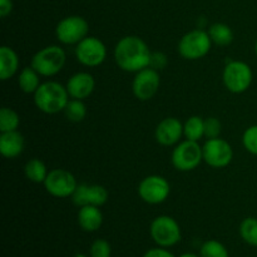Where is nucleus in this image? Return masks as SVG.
I'll use <instances>...</instances> for the list:
<instances>
[{
    "label": "nucleus",
    "mask_w": 257,
    "mask_h": 257,
    "mask_svg": "<svg viewBox=\"0 0 257 257\" xmlns=\"http://www.w3.org/2000/svg\"><path fill=\"white\" fill-rule=\"evenodd\" d=\"M151 53L147 43L136 35H127L117 43L114 59L118 67L124 72L138 73L151 65Z\"/></svg>",
    "instance_id": "1"
},
{
    "label": "nucleus",
    "mask_w": 257,
    "mask_h": 257,
    "mask_svg": "<svg viewBox=\"0 0 257 257\" xmlns=\"http://www.w3.org/2000/svg\"><path fill=\"white\" fill-rule=\"evenodd\" d=\"M69 102L67 87L58 82H44L34 93V103L38 109L47 114H55L65 109Z\"/></svg>",
    "instance_id": "2"
},
{
    "label": "nucleus",
    "mask_w": 257,
    "mask_h": 257,
    "mask_svg": "<svg viewBox=\"0 0 257 257\" xmlns=\"http://www.w3.org/2000/svg\"><path fill=\"white\" fill-rule=\"evenodd\" d=\"M67 55L59 45H48L34 54L32 58V67L42 77H53L63 69Z\"/></svg>",
    "instance_id": "3"
},
{
    "label": "nucleus",
    "mask_w": 257,
    "mask_h": 257,
    "mask_svg": "<svg viewBox=\"0 0 257 257\" xmlns=\"http://www.w3.org/2000/svg\"><path fill=\"white\" fill-rule=\"evenodd\" d=\"M211 44L212 40L208 32L201 29L191 30L181 38L178 43V53L187 60H197L208 54Z\"/></svg>",
    "instance_id": "4"
},
{
    "label": "nucleus",
    "mask_w": 257,
    "mask_h": 257,
    "mask_svg": "<svg viewBox=\"0 0 257 257\" xmlns=\"http://www.w3.org/2000/svg\"><path fill=\"white\" fill-rule=\"evenodd\" d=\"M252 78L253 75L250 65L241 60H232L227 63L222 73L225 87L236 94L246 92L252 83Z\"/></svg>",
    "instance_id": "5"
},
{
    "label": "nucleus",
    "mask_w": 257,
    "mask_h": 257,
    "mask_svg": "<svg viewBox=\"0 0 257 257\" xmlns=\"http://www.w3.org/2000/svg\"><path fill=\"white\" fill-rule=\"evenodd\" d=\"M171 161H172L173 167L177 171L190 172L197 168L203 161L202 147L200 143L195 141H183L180 145L176 146Z\"/></svg>",
    "instance_id": "6"
},
{
    "label": "nucleus",
    "mask_w": 257,
    "mask_h": 257,
    "mask_svg": "<svg viewBox=\"0 0 257 257\" xmlns=\"http://www.w3.org/2000/svg\"><path fill=\"white\" fill-rule=\"evenodd\" d=\"M89 24L80 15H69L60 20L55 27V35L60 43L67 45L78 44L88 37Z\"/></svg>",
    "instance_id": "7"
},
{
    "label": "nucleus",
    "mask_w": 257,
    "mask_h": 257,
    "mask_svg": "<svg viewBox=\"0 0 257 257\" xmlns=\"http://www.w3.org/2000/svg\"><path fill=\"white\" fill-rule=\"evenodd\" d=\"M151 237L160 247H171L181 240V227L171 216H158L150 227Z\"/></svg>",
    "instance_id": "8"
},
{
    "label": "nucleus",
    "mask_w": 257,
    "mask_h": 257,
    "mask_svg": "<svg viewBox=\"0 0 257 257\" xmlns=\"http://www.w3.org/2000/svg\"><path fill=\"white\" fill-rule=\"evenodd\" d=\"M171 193V185L165 177L151 175L143 178L138 186V195L150 205H160L165 202Z\"/></svg>",
    "instance_id": "9"
},
{
    "label": "nucleus",
    "mask_w": 257,
    "mask_h": 257,
    "mask_svg": "<svg viewBox=\"0 0 257 257\" xmlns=\"http://www.w3.org/2000/svg\"><path fill=\"white\" fill-rule=\"evenodd\" d=\"M78 183L73 173L63 168H55L48 173L44 187L49 195L57 198L72 197Z\"/></svg>",
    "instance_id": "10"
},
{
    "label": "nucleus",
    "mask_w": 257,
    "mask_h": 257,
    "mask_svg": "<svg viewBox=\"0 0 257 257\" xmlns=\"http://www.w3.org/2000/svg\"><path fill=\"white\" fill-rule=\"evenodd\" d=\"M203 161L213 168L227 167L233 158V150L227 141L222 138H212L202 146Z\"/></svg>",
    "instance_id": "11"
},
{
    "label": "nucleus",
    "mask_w": 257,
    "mask_h": 257,
    "mask_svg": "<svg viewBox=\"0 0 257 257\" xmlns=\"http://www.w3.org/2000/svg\"><path fill=\"white\" fill-rule=\"evenodd\" d=\"M75 57L78 62L85 67H98L107 58V48L98 38L87 37L77 44Z\"/></svg>",
    "instance_id": "12"
},
{
    "label": "nucleus",
    "mask_w": 257,
    "mask_h": 257,
    "mask_svg": "<svg viewBox=\"0 0 257 257\" xmlns=\"http://www.w3.org/2000/svg\"><path fill=\"white\" fill-rule=\"evenodd\" d=\"M161 85V77L158 72L153 68L148 67L136 73V77L132 83L133 94L137 99L146 102L152 99L158 92Z\"/></svg>",
    "instance_id": "13"
},
{
    "label": "nucleus",
    "mask_w": 257,
    "mask_h": 257,
    "mask_svg": "<svg viewBox=\"0 0 257 257\" xmlns=\"http://www.w3.org/2000/svg\"><path fill=\"white\" fill-rule=\"evenodd\" d=\"M107 188L100 185H87L82 183L78 185L74 193L72 195V200L75 206L83 207V206H100L104 205L108 201Z\"/></svg>",
    "instance_id": "14"
},
{
    "label": "nucleus",
    "mask_w": 257,
    "mask_h": 257,
    "mask_svg": "<svg viewBox=\"0 0 257 257\" xmlns=\"http://www.w3.org/2000/svg\"><path fill=\"white\" fill-rule=\"evenodd\" d=\"M155 136L160 145L166 147L176 145L183 136V123L175 117L165 118L158 123Z\"/></svg>",
    "instance_id": "15"
},
{
    "label": "nucleus",
    "mask_w": 257,
    "mask_h": 257,
    "mask_svg": "<svg viewBox=\"0 0 257 257\" xmlns=\"http://www.w3.org/2000/svg\"><path fill=\"white\" fill-rule=\"evenodd\" d=\"M67 90L73 99H85L93 93L95 88V80L90 73L79 72L68 79Z\"/></svg>",
    "instance_id": "16"
},
{
    "label": "nucleus",
    "mask_w": 257,
    "mask_h": 257,
    "mask_svg": "<svg viewBox=\"0 0 257 257\" xmlns=\"http://www.w3.org/2000/svg\"><path fill=\"white\" fill-rule=\"evenodd\" d=\"M24 137L18 131L3 132L0 135V152L5 158L13 160V158L19 157L24 151Z\"/></svg>",
    "instance_id": "17"
},
{
    "label": "nucleus",
    "mask_w": 257,
    "mask_h": 257,
    "mask_svg": "<svg viewBox=\"0 0 257 257\" xmlns=\"http://www.w3.org/2000/svg\"><path fill=\"white\" fill-rule=\"evenodd\" d=\"M78 223L87 232L99 230L103 223V213L98 206H83L78 211Z\"/></svg>",
    "instance_id": "18"
},
{
    "label": "nucleus",
    "mask_w": 257,
    "mask_h": 257,
    "mask_svg": "<svg viewBox=\"0 0 257 257\" xmlns=\"http://www.w3.org/2000/svg\"><path fill=\"white\" fill-rule=\"evenodd\" d=\"M19 68V58L13 48H0V78L2 80H8L15 75Z\"/></svg>",
    "instance_id": "19"
},
{
    "label": "nucleus",
    "mask_w": 257,
    "mask_h": 257,
    "mask_svg": "<svg viewBox=\"0 0 257 257\" xmlns=\"http://www.w3.org/2000/svg\"><path fill=\"white\" fill-rule=\"evenodd\" d=\"M18 84H19V88L24 93L34 94L38 88L40 87V84H42L40 83V74L32 65L30 67H25L20 72L19 77H18Z\"/></svg>",
    "instance_id": "20"
},
{
    "label": "nucleus",
    "mask_w": 257,
    "mask_h": 257,
    "mask_svg": "<svg viewBox=\"0 0 257 257\" xmlns=\"http://www.w3.org/2000/svg\"><path fill=\"white\" fill-rule=\"evenodd\" d=\"M183 136L186 140L198 142L201 138L205 137V119L198 115L188 118L183 124Z\"/></svg>",
    "instance_id": "21"
},
{
    "label": "nucleus",
    "mask_w": 257,
    "mask_h": 257,
    "mask_svg": "<svg viewBox=\"0 0 257 257\" xmlns=\"http://www.w3.org/2000/svg\"><path fill=\"white\" fill-rule=\"evenodd\" d=\"M24 173L28 180H30L32 182L44 183L49 172H48L47 166L43 161L38 160V158H32L25 163Z\"/></svg>",
    "instance_id": "22"
},
{
    "label": "nucleus",
    "mask_w": 257,
    "mask_h": 257,
    "mask_svg": "<svg viewBox=\"0 0 257 257\" xmlns=\"http://www.w3.org/2000/svg\"><path fill=\"white\" fill-rule=\"evenodd\" d=\"M208 35H210L212 43H215L216 45H221V47L231 44V42L233 40L232 29L223 23H216V24L211 25V28L208 29Z\"/></svg>",
    "instance_id": "23"
},
{
    "label": "nucleus",
    "mask_w": 257,
    "mask_h": 257,
    "mask_svg": "<svg viewBox=\"0 0 257 257\" xmlns=\"http://www.w3.org/2000/svg\"><path fill=\"white\" fill-rule=\"evenodd\" d=\"M20 124V117L14 109L3 107L0 109V132H12L18 131Z\"/></svg>",
    "instance_id": "24"
},
{
    "label": "nucleus",
    "mask_w": 257,
    "mask_h": 257,
    "mask_svg": "<svg viewBox=\"0 0 257 257\" xmlns=\"http://www.w3.org/2000/svg\"><path fill=\"white\" fill-rule=\"evenodd\" d=\"M240 235L246 243L257 246V218H245L240 225Z\"/></svg>",
    "instance_id": "25"
},
{
    "label": "nucleus",
    "mask_w": 257,
    "mask_h": 257,
    "mask_svg": "<svg viewBox=\"0 0 257 257\" xmlns=\"http://www.w3.org/2000/svg\"><path fill=\"white\" fill-rule=\"evenodd\" d=\"M65 117L70 122H82L87 115V107L80 99H70L64 109Z\"/></svg>",
    "instance_id": "26"
},
{
    "label": "nucleus",
    "mask_w": 257,
    "mask_h": 257,
    "mask_svg": "<svg viewBox=\"0 0 257 257\" xmlns=\"http://www.w3.org/2000/svg\"><path fill=\"white\" fill-rule=\"evenodd\" d=\"M201 257H230L227 248L217 240H208L202 245L200 251Z\"/></svg>",
    "instance_id": "27"
},
{
    "label": "nucleus",
    "mask_w": 257,
    "mask_h": 257,
    "mask_svg": "<svg viewBox=\"0 0 257 257\" xmlns=\"http://www.w3.org/2000/svg\"><path fill=\"white\" fill-rule=\"evenodd\" d=\"M242 143L247 152L257 156V124L251 125L243 132Z\"/></svg>",
    "instance_id": "28"
},
{
    "label": "nucleus",
    "mask_w": 257,
    "mask_h": 257,
    "mask_svg": "<svg viewBox=\"0 0 257 257\" xmlns=\"http://www.w3.org/2000/svg\"><path fill=\"white\" fill-rule=\"evenodd\" d=\"M112 248L109 242L103 238H98L90 246V257H110Z\"/></svg>",
    "instance_id": "29"
},
{
    "label": "nucleus",
    "mask_w": 257,
    "mask_h": 257,
    "mask_svg": "<svg viewBox=\"0 0 257 257\" xmlns=\"http://www.w3.org/2000/svg\"><path fill=\"white\" fill-rule=\"evenodd\" d=\"M221 131H222V124L217 118L210 117L205 119V137H207L208 140L220 137Z\"/></svg>",
    "instance_id": "30"
},
{
    "label": "nucleus",
    "mask_w": 257,
    "mask_h": 257,
    "mask_svg": "<svg viewBox=\"0 0 257 257\" xmlns=\"http://www.w3.org/2000/svg\"><path fill=\"white\" fill-rule=\"evenodd\" d=\"M167 64V58L162 53H152V58H151V68L158 70L163 69Z\"/></svg>",
    "instance_id": "31"
},
{
    "label": "nucleus",
    "mask_w": 257,
    "mask_h": 257,
    "mask_svg": "<svg viewBox=\"0 0 257 257\" xmlns=\"http://www.w3.org/2000/svg\"><path fill=\"white\" fill-rule=\"evenodd\" d=\"M143 257H175V255L171 253L168 250H166L165 247H157L148 250L147 252L143 255Z\"/></svg>",
    "instance_id": "32"
},
{
    "label": "nucleus",
    "mask_w": 257,
    "mask_h": 257,
    "mask_svg": "<svg viewBox=\"0 0 257 257\" xmlns=\"http://www.w3.org/2000/svg\"><path fill=\"white\" fill-rule=\"evenodd\" d=\"M13 12V0H0V17L7 18Z\"/></svg>",
    "instance_id": "33"
},
{
    "label": "nucleus",
    "mask_w": 257,
    "mask_h": 257,
    "mask_svg": "<svg viewBox=\"0 0 257 257\" xmlns=\"http://www.w3.org/2000/svg\"><path fill=\"white\" fill-rule=\"evenodd\" d=\"M180 257H201V256H198V255H196V253H191V252H186V253H183V255H181Z\"/></svg>",
    "instance_id": "34"
},
{
    "label": "nucleus",
    "mask_w": 257,
    "mask_h": 257,
    "mask_svg": "<svg viewBox=\"0 0 257 257\" xmlns=\"http://www.w3.org/2000/svg\"><path fill=\"white\" fill-rule=\"evenodd\" d=\"M255 53H256V55H257V40H256V44H255Z\"/></svg>",
    "instance_id": "35"
},
{
    "label": "nucleus",
    "mask_w": 257,
    "mask_h": 257,
    "mask_svg": "<svg viewBox=\"0 0 257 257\" xmlns=\"http://www.w3.org/2000/svg\"><path fill=\"white\" fill-rule=\"evenodd\" d=\"M77 257H84V256H77Z\"/></svg>",
    "instance_id": "36"
}]
</instances>
